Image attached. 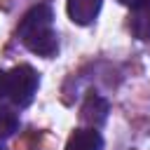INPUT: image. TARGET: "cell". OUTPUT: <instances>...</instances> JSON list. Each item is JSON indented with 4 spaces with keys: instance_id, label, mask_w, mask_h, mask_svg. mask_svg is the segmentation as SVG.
Returning <instances> with one entry per match:
<instances>
[{
    "instance_id": "obj_9",
    "label": "cell",
    "mask_w": 150,
    "mask_h": 150,
    "mask_svg": "<svg viewBox=\"0 0 150 150\" xmlns=\"http://www.w3.org/2000/svg\"><path fill=\"white\" fill-rule=\"evenodd\" d=\"M122 5H129V7H138V5H143V2H148V0H120Z\"/></svg>"
},
{
    "instance_id": "obj_6",
    "label": "cell",
    "mask_w": 150,
    "mask_h": 150,
    "mask_svg": "<svg viewBox=\"0 0 150 150\" xmlns=\"http://www.w3.org/2000/svg\"><path fill=\"white\" fill-rule=\"evenodd\" d=\"M129 28L138 40H150V0L134 7L129 16Z\"/></svg>"
},
{
    "instance_id": "obj_7",
    "label": "cell",
    "mask_w": 150,
    "mask_h": 150,
    "mask_svg": "<svg viewBox=\"0 0 150 150\" xmlns=\"http://www.w3.org/2000/svg\"><path fill=\"white\" fill-rule=\"evenodd\" d=\"M16 127H19V117H16V112H12L9 108L0 105V141L7 138V136H12V134L16 131Z\"/></svg>"
},
{
    "instance_id": "obj_1",
    "label": "cell",
    "mask_w": 150,
    "mask_h": 150,
    "mask_svg": "<svg viewBox=\"0 0 150 150\" xmlns=\"http://www.w3.org/2000/svg\"><path fill=\"white\" fill-rule=\"evenodd\" d=\"M52 7L49 5H35L30 7L21 23H19V38L21 42L38 56H54L56 49H59V40H56V33L52 28Z\"/></svg>"
},
{
    "instance_id": "obj_4",
    "label": "cell",
    "mask_w": 150,
    "mask_h": 150,
    "mask_svg": "<svg viewBox=\"0 0 150 150\" xmlns=\"http://www.w3.org/2000/svg\"><path fill=\"white\" fill-rule=\"evenodd\" d=\"M66 9H68V16L73 23L87 26L96 19V14L101 9V0H68Z\"/></svg>"
},
{
    "instance_id": "obj_5",
    "label": "cell",
    "mask_w": 150,
    "mask_h": 150,
    "mask_svg": "<svg viewBox=\"0 0 150 150\" xmlns=\"http://www.w3.org/2000/svg\"><path fill=\"white\" fill-rule=\"evenodd\" d=\"M66 150H103V138L94 127L91 129H75L66 143Z\"/></svg>"
},
{
    "instance_id": "obj_3",
    "label": "cell",
    "mask_w": 150,
    "mask_h": 150,
    "mask_svg": "<svg viewBox=\"0 0 150 150\" xmlns=\"http://www.w3.org/2000/svg\"><path fill=\"white\" fill-rule=\"evenodd\" d=\"M108 101L98 94H89L80 108V117L82 122H87L89 127H101L105 120H108Z\"/></svg>"
},
{
    "instance_id": "obj_2",
    "label": "cell",
    "mask_w": 150,
    "mask_h": 150,
    "mask_svg": "<svg viewBox=\"0 0 150 150\" xmlns=\"http://www.w3.org/2000/svg\"><path fill=\"white\" fill-rule=\"evenodd\" d=\"M38 73L30 66H16L7 73V98L14 105L26 108L38 91Z\"/></svg>"
},
{
    "instance_id": "obj_8",
    "label": "cell",
    "mask_w": 150,
    "mask_h": 150,
    "mask_svg": "<svg viewBox=\"0 0 150 150\" xmlns=\"http://www.w3.org/2000/svg\"><path fill=\"white\" fill-rule=\"evenodd\" d=\"M7 96V73L0 70V98Z\"/></svg>"
}]
</instances>
